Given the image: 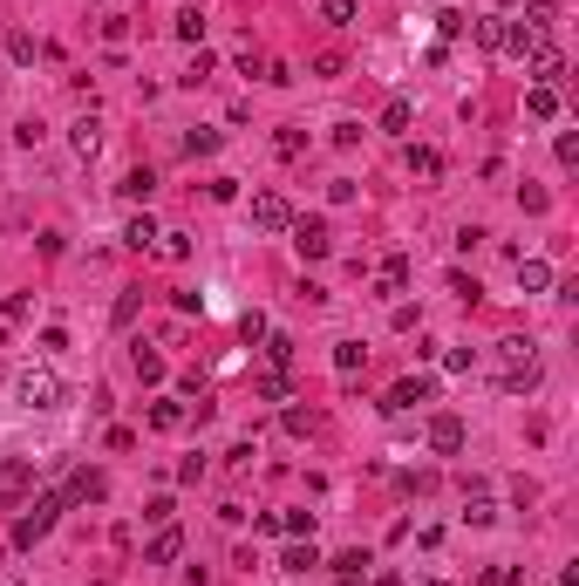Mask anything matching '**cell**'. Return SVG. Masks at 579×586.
Returning <instances> with one entry per match:
<instances>
[{"mask_svg": "<svg viewBox=\"0 0 579 586\" xmlns=\"http://www.w3.org/2000/svg\"><path fill=\"white\" fill-rule=\"evenodd\" d=\"M498 382L511 389V396H532V389H538V355H532V341H525V334L498 341Z\"/></svg>", "mask_w": 579, "mask_h": 586, "instance_id": "6da1fadb", "label": "cell"}, {"mask_svg": "<svg viewBox=\"0 0 579 586\" xmlns=\"http://www.w3.org/2000/svg\"><path fill=\"white\" fill-rule=\"evenodd\" d=\"M61 511H69V498H61V491L34 498V505H28V511L14 518V545H21V553H28V545H41L48 532H55V518H61Z\"/></svg>", "mask_w": 579, "mask_h": 586, "instance_id": "7a4b0ae2", "label": "cell"}, {"mask_svg": "<svg viewBox=\"0 0 579 586\" xmlns=\"http://www.w3.org/2000/svg\"><path fill=\"white\" fill-rule=\"evenodd\" d=\"M14 396L28 402V409H61V375L41 369V362H28V369L14 375Z\"/></svg>", "mask_w": 579, "mask_h": 586, "instance_id": "3957f363", "label": "cell"}, {"mask_svg": "<svg viewBox=\"0 0 579 586\" xmlns=\"http://www.w3.org/2000/svg\"><path fill=\"white\" fill-rule=\"evenodd\" d=\"M293 252H300V260H327V252H335V232L320 225V218H293Z\"/></svg>", "mask_w": 579, "mask_h": 586, "instance_id": "277c9868", "label": "cell"}, {"mask_svg": "<svg viewBox=\"0 0 579 586\" xmlns=\"http://www.w3.org/2000/svg\"><path fill=\"white\" fill-rule=\"evenodd\" d=\"M253 225H260V232H287L293 225V205L280 198V191H260V198H253Z\"/></svg>", "mask_w": 579, "mask_h": 586, "instance_id": "5b68a950", "label": "cell"}, {"mask_svg": "<svg viewBox=\"0 0 579 586\" xmlns=\"http://www.w3.org/2000/svg\"><path fill=\"white\" fill-rule=\"evenodd\" d=\"M464 436H471V430H464V417H429V450H437V457H457Z\"/></svg>", "mask_w": 579, "mask_h": 586, "instance_id": "8992f818", "label": "cell"}, {"mask_svg": "<svg viewBox=\"0 0 579 586\" xmlns=\"http://www.w3.org/2000/svg\"><path fill=\"white\" fill-rule=\"evenodd\" d=\"M61 498H69V505H103V498H109V478H103V471H76Z\"/></svg>", "mask_w": 579, "mask_h": 586, "instance_id": "52a82bcc", "label": "cell"}, {"mask_svg": "<svg viewBox=\"0 0 579 586\" xmlns=\"http://www.w3.org/2000/svg\"><path fill=\"white\" fill-rule=\"evenodd\" d=\"M178 553H184V532H178V525H164V532H157V539L143 545V559H151V566H170Z\"/></svg>", "mask_w": 579, "mask_h": 586, "instance_id": "ba28073f", "label": "cell"}, {"mask_svg": "<svg viewBox=\"0 0 579 586\" xmlns=\"http://www.w3.org/2000/svg\"><path fill=\"white\" fill-rule=\"evenodd\" d=\"M437 396V382L429 375H409V382H396V396H389V409H416V402Z\"/></svg>", "mask_w": 579, "mask_h": 586, "instance_id": "9c48e42d", "label": "cell"}, {"mask_svg": "<svg viewBox=\"0 0 579 586\" xmlns=\"http://www.w3.org/2000/svg\"><path fill=\"white\" fill-rule=\"evenodd\" d=\"M28 484H34V463H21V457H14L7 471H0V505H14V498L28 491Z\"/></svg>", "mask_w": 579, "mask_h": 586, "instance_id": "30bf717a", "label": "cell"}, {"mask_svg": "<svg viewBox=\"0 0 579 586\" xmlns=\"http://www.w3.org/2000/svg\"><path fill=\"white\" fill-rule=\"evenodd\" d=\"M123 246L151 252V246H157V218H151V212H137V218H130V225H123Z\"/></svg>", "mask_w": 579, "mask_h": 586, "instance_id": "8fae6325", "label": "cell"}, {"mask_svg": "<svg viewBox=\"0 0 579 586\" xmlns=\"http://www.w3.org/2000/svg\"><path fill=\"white\" fill-rule=\"evenodd\" d=\"M69 143H76V157H96V151H103V124H96V116H82V124L69 130Z\"/></svg>", "mask_w": 579, "mask_h": 586, "instance_id": "7c38bea8", "label": "cell"}, {"mask_svg": "<svg viewBox=\"0 0 579 586\" xmlns=\"http://www.w3.org/2000/svg\"><path fill=\"white\" fill-rule=\"evenodd\" d=\"M519 287L525 293H552V266L546 260H519Z\"/></svg>", "mask_w": 579, "mask_h": 586, "instance_id": "4fadbf2b", "label": "cell"}, {"mask_svg": "<svg viewBox=\"0 0 579 586\" xmlns=\"http://www.w3.org/2000/svg\"><path fill=\"white\" fill-rule=\"evenodd\" d=\"M525 109H532L538 124H552V116H559V89H552V82H538V89L525 96Z\"/></svg>", "mask_w": 579, "mask_h": 586, "instance_id": "5bb4252c", "label": "cell"}, {"mask_svg": "<svg viewBox=\"0 0 579 586\" xmlns=\"http://www.w3.org/2000/svg\"><path fill=\"white\" fill-rule=\"evenodd\" d=\"M409 178H443V157L423 151V143H409Z\"/></svg>", "mask_w": 579, "mask_h": 586, "instance_id": "9a60e30c", "label": "cell"}, {"mask_svg": "<svg viewBox=\"0 0 579 586\" xmlns=\"http://www.w3.org/2000/svg\"><path fill=\"white\" fill-rule=\"evenodd\" d=\"M280 566H287V572H314V566H320L314 539H307V545H287V553H280Z\"/></svg>", "mask_w": 579, "mask_h": 586, "instance_id": "2e32d148", "label": "cell"}, {"mask_svg": "<svg viewBox=\"0 0 579 586\" xmlns=\"http://www.w3.org/2000/svg\"><path fill=\"white\" fill-rule=\"evenodd\" d=\"M178 34H184V41H198V34H205V7H198V0H184V7H178Z\"/></svg>", "mask_w": 579, "mask_h": 586, "instance_id": "e0dca14e", "label": "cell"}, {"mask_svg": "<svg viewBox=\"0 0 579 586\" xmlns=\"http://www.w3.org/2000/svg\"><path fill=\"white\" fill-rule=\"evenodd\" d=\"M137 307H143V287H123V293H116V314H109V321L130 327V321H137Z\"/></svg>", "mask_w": 579, "mask_h": 586, "instance_id": "ac0fdd59", "label": "cell"}, {"mask_svg": "<svg viewBox=\"0 0 579 586\" xmlns=\"http://www.w3.org/2000/svg\"><path fill=\"white\" fill-rule=\"evenodd\" d=\"M402 287H409V260L396 252V260H381V293H402Z\"/></svg>", "mask_w": 579, "mask_h": 586, "instance_id": "d6986e66", "label": "cell"}, {"mask_svg": "<svg viewBox=\"0 0 579 586\" xmlns=\"http://www.w3.org/2000/svg\"><path fill=\"white\" fill-rule=\"evenodd\" d=\"M368 566H375V559H368L362 545H354V553H341V559H335V580H362Z\"/></svg>", "mask_w": 579, "mask_h": 586, "instance_id": "ffe728a7", "label": "cell"}, {"mask_svg": "<svg viewBox=\"0 0 579 586\" xmlns=\"http://www.w3.org/2000/svg\"><path fill=\"white\" fill-rule=\"evenodd\" d=\"M381 130H396V137L409 130V96H389V109H381Z\"/></svg>", "mask_w": 579, "mask_h": 586, "instance_id": "44dd1931", "label": "cell"}, {"mask_svg": "<svg viewBox=\"0 0 579 586\" xmlns=\"http://www.w3.org/2000/svg\"><path fill=\"white\" fill-rule=\"evenodd\" d=\"M157 191V170L143 164V170H130V178H123V198H151Z\"/></svg>", "mask_w": 579, "mask_h": 586, "instance_id": "7402d4cb", "label": "cell"}, {"mask_svg": "<svg viewBox=\"0 0 579 586\" xmlns=\"http://www.w3.org/2000/svg\"><path fill=\"white\" fill-rule=\"evenodd\" d=\"M151 430H184V402H157V409H151Z\"/></svg>", "mask_w": 579, "mask_h": 586, "instance_id": "603a6c76", "label": "cell"}, {"mask_svg": "<svg viewBox=\"0 0 579 586\" xmlns=\"http://www.w3.org/2000/svg\"><path fill=\"white\" fill-rule=\"evenodd\" d=\"M362 362H368V348H362V341H341V348H335V369H341V375H354Z\"/></svg>", "mask_w": 579, "mask_h": 586, "instance_id": "cb8c5ba5", "label": "cell"}, {"mask_svg": "<svg viewBox=\"0 0 579 586\" xmlns=\"http://www.w3.org/2000/svg\"><path fill=\"white\" fill-rule=\"evenodd\" d=\"M477 48H504V14H484V21H477Z\"/></svg>", "mask_w": 579, "mask_h": 586, "instance_id": "d4e9b609", "label": "cell"}, {"mask_svg": "<svg viewBox=\"0 0 579 586\" xmlns=\"http://www.w3.org/2000/svg\"><path fill=\"white\" fill-rule=\"evenodd\" d=\"M157 252H164V260H191V239H184V232H157Z\"/></svg>", "mask_w": 579, "mask_h": 586, "instance_id": "484cf974", "label": "cell"}, {"mask_svg": "<svg viewBox=\"0 0 579 586\" xmlns=\"http://www.w3.org/2000/svg\"><path fill=\"white\" fill-rule=\"evenodd\" d=\"M314 7H320V21H335V28L354 21V0H314Z\"/></svg>", "mask_w": 579, "mask_h": 586, "instance_id": "4316f807", "label": "cell"}, {"mask_svg": "<svg viewBox=\"0 0 579 586\" xmlns=\"http://www.w3.org/2000/svg\"><path fill=\"white\" fill-rule=\"evenodd\" d=\"M280 532H293V539H314V511H287V518H280Z\"/></svg>", "mask_w": 579, "mask_h": 586, "instance_id": "83f0119b", "label": "cell"}, {"mask_svg": "<svg viewBox=\"0 0 579 586\" xmlns=\"http://www.w3.org/2000/svg\"><path fill=\"white\" fill-rule=\"evenodd\" d=\"M184 151H191V157H212V151H218V130H191V137H184Z\"/></svg>", "mask_w": 579, "mask_h": 586, "instance_id": "f1b7e54d", "label": "cell"}, {"mask_svg": "<svg viewBox=\"0 0 579 586\" xmlns=\"http://www.w3.org/2000/svg\"><path fill=\"white\" fill-rule=\"evenodd\" d=\"M266 362H273V369H287V362H293V341H287V334H266Z\"/></svg>", "mask_w": 579, "mask_h": 586, "instance_id": "f546056e", "label": "cell"}, {"mask_svg": "<svg viewBox=\"0 0 579 586\" xmlns=\"http://www.w3.org/2000/svg\"><path fill=\"white\" fill-rule=\"evenodd\" d=\"M130 362H137V375H143V382H164V362H157L151 348H137V355H130Z\"/></svg>", "mask_w": 579, "mask_h": 586, "instance_id": "4dcf8cb0", "label": "cell"}, {"mask_svg": "<svg viewBox=\"0 0 579 586\" xmlns=\"http://www.w3.org/2000/svg\"><path fill=\"white\" fill-rule=\"evenodd\" d=\"M260 396H266V402H287V369H273V375H260Z\"/></svg>", "mask_w": 579, "mask_h": 586, "instance_id": "1f68e13d", "label": "cell"}, {"mask_svg": "<svg viewBox=\"0 0 579 586\" xmlns=\"http://www.w3.org/2000/svg\"><path fill=\"white\" fill-rule=\"evenodd\" d=\"M0 314H7V321H28L34 300H28V293H7V300H0Z\"/></svg>", "mask_w": 579, "mask_h": 586, "instance_id": "d6a6232c", "label": "cell"}, {"mask_svg": "<svg viewBox=\"0 0 579 586\" xmlns=\"http://www.w3.org/2000/svg\"><path fill=\"white\" fill-rule=\"evenodd\" d=\"M7 55H14V62H34V34H7Z\"/></svg>", "mask_w": 579, "mask_h": 586, "instance_id": "836d02e7", "label": "cell"}, {"mask_svg": "<svg viewBox=\"0 0 579 586\" xmlns=\"http://www.w3.org/2000/svg\"><path fill=\"white\" fill-rule=\"evenodd\" d=\"M471 362H477L471 348H450V355H443V369H450V375H471Z\"/></svg>", "mask_w": 579, "mask_h": 586, "instance_id": "e575fe53", "label": "cell"}, {"mask_svg": "<svg viewBox=\"0 0 579 586\" xmlns=\"http://www.w3.org/2000/svg\"><path fill=\"white\" fill-rule=\"evenodd\" d=\"M423 586H450V580H423Z\"/></svg>", "mask_w": 579, "mask_h": 586, "instance_id": "d590c367", "label": "cell"}, {"mask_svg": "<svg viewBox=\"0 0 579 586\" xmlns=\"http://www.w3.org/2000/svg\"><path fill=\"white\" fill-rule=\"evenodd\" d=\"M7 586H14V580H7Z\"/></svg>", "mask_w": 579, "mask_h": 586, "instance_id": "8d00e7d4", "label": "cell"}]
</instances>
